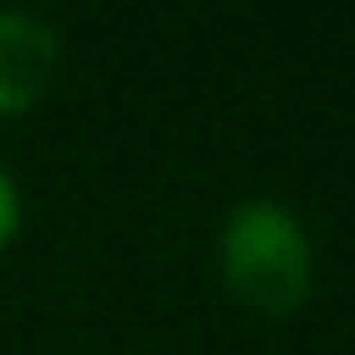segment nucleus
Instances as JSON below:
<instances>
[{
	"mask_svg": "<svg viewBox=\"0 0 355 355\" xmlns=\"http://www.w3.org/2000/svg\"><path fill=\"white\" fill-rule=\"evenodd\" d=\"M216 277L255 316L300 311L316 283V244L305 216L266 194L239 200L216 227Z\"/></svg>",
	"mask_w": 355,
	"mask_h": 355,
	"instance_id": "nucleus-1",
	"label": "nucleus"
},
{
	"mask_svg": "<svg viewBox=\"0 0 355 355\" xmlns=\"http://www.w3.org/2000/svg\"><path fill=\"white\" fill-rule=\"evenodd\" d=\"M61 78V33L39 11H0V122L28 116Z\"/></svg>",
	"mask_w": 355,
	"mask_h": 355,
	"instance_id": "nucleus-2",
	"label": "nucleus"
},
{
	"mask_svg": "<svg viewBox=\"0 0 355 355\" xmlns=\"http://www.w3.org/2000/svg\"><path fill=\"white\" fill-rule=\"evenodd\" d=\"M17 233H22V183H17L11 166L0 161V255L17 244Z\"/></svg>",
	"mask_w": 355,
	"mask_h": 355,
	"instance_id": "nucleus-3",
	"label": "nucleus"
}]
</instances>
